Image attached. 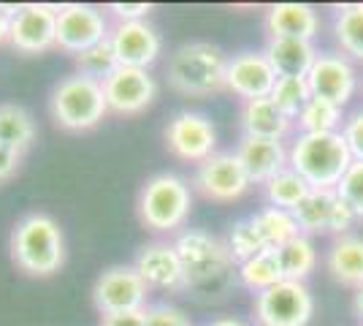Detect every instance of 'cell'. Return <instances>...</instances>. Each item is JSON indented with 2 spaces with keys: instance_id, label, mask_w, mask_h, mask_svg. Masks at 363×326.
<instances>
[{
  "instance_id": "18",
  "label": "cell",
  "mask_w": 363,
  "mask_h": 326,
  "mask_svg": "<svg viewBox=\"0 0 363 326\" xmlns=\"http://www.w3.org/2000/svg\"><path fill=\"white\" fill-rule=\"evenodd\" d=\"M136 272L141 275V280L150 286V288H184V272H182L179 253L174 248V242H150L138 250Z\"/></svg>"
},
{
  "instance_id": "31",
  "label": "cell",
  "mask_w": 363,
  "mask_h": 326,
  "mask_svg": "<svg viewBox=\"0 0 363 326\" xmlns=\"http://www.w3.org/2000/svg\"><path fill=\"white\" fill-rule=\"evenodd\" d=\"M309 98H312V90H309L306 77H277V85H274L272 90V101L293 123L301 114V109L306 107Z\"/></svg>"
},
{
  "instance_id": "37",
  "label": "cell",
  "mask_w": 363,
  "mask_h": 326,
  "mask_svg": "<svg viewBox=\"0 0 363 326\" xmlns=\"http://www.w3.org/2000/svg\"><path fill=\"white\" fill-rule=\"evenodd\" d=\"M106 11L117 22H147L152 6L150 3H111L106 6Z\"/></svg>"
},
{
  "instance_id": "39",
  "label": "cell",
  "mask_w": 363,
  "mask_h": 326,
  "mask_svg": "<svg viewBox=\"0 0 363 326\" xmlns=\"http://www.w3.org/2000/svg\"><path fill=\"white\" fill-rule=\"evenodd\" d=\"M101 326H147V321H144V310L114 313V315H101Z\"/></svg>"
},
{
  "instance_id": "12",
  "label": "cell",
  "mask_w": 363,
  "mask_h": 326,
  "mask_svg": "<svg viewBox=\"0 0 363 326\" xmlns=\"http://www.w3.org/2000/svg\"><path fill=\"white\" fill-rule=\"evenodd\" d=\"M193 185L201 196L228 204L242 199L244 193L252 188V183H250V177H247L236 153H214L212 158H206L203 163L196 166Z\"/></svg>"
},
{
  "instance_id": "21",
  "label": "cell",
  "mask_w": 363,
  "mask_h": 326,
  "mask_svg": "<svg viewBox=\"0 0 363 326\" xmlns=\"http://www.w3.org/2000/svg\"><path fill=\"white\" fill-rule=\"evenodd\" d=\"M244 136H255V139H285L293 131V120L285 117L272 98H257V101H244L242 114H239Z\"/></svg>"
},
{
  "instance_id": "17",
  "label": "cell",
  "mask_w": 363,
  "mask_h": 326,
  "mask_svg": "<svg viewBox=\"0 0 363 326\" xmlns=\"http://www.w3.org/2000/svg\"><path fill=\"white\" fill-rule=\"evenodd\" d=\"M117 63L125 68H144L150 71V65L160 58V33L152 28L150 22H117L108 36Z\"/></svg>"
},
{
  "instance_id": "35",
  "label": "cell",
  "mask_w": 363,
  "mask_h": 326,
  "mask_svg": "<svg viewBox=\"0 0 363 326\" xmlns=\"http://www.w3.org/2000/svg\"><path fill=\"white\" fill-rule=\"evenodd\" d=\"M144 321H147V326H193L190 318H187L179 308L166 305V302H160V305H147Z\"/></svg>"
},
{
  "instance_id": "5",
  "label": "cell",
  "mask_w": 363,
  "mask_h": 326,
  "mask_svg": "<svg viewBox=\"0 0 363 326\" xmlns=\"http://www.w3.org/2000/svg\"><path fill=\"white\" fill-rule=\"evenodd\" d=\"M193 210V190L174 171L150 177L138 193V217L152 234H179Z\"/></svg>"
},
{
  "instance_id": "6",
  "label": "cell",
  "mask_w": 363,
  "mask_h": 326,
  "mask_svg": "<svg viewBox=\"0 0 363 326\" xmlns=\"http://www.w3.org/2000/svg\"><path fill=\"white\" fill-rule=\"evenodd\" d=\"M49 112H52V120L62 131L82 134V131L98 128L108 114L104 82L76 74V71L62 77L49 95Z\"/></svg>"
},
{
  "instance_id": "41",
  "label": "cell",
  "mask_w": 363,
  "mask_h": 326,
  "mask_svg": "<svg viewBox=\"0 0 363 326\" xmlns=\"http://www.w3.org/2000/svg\"><path fill=\"white\" fill-rule=\"evenodd\" d=\"M352 308H355V315L361 318V324H363V286H361V288H355V299H352Z\"/></svg>"
},
{
  "instance_id": "40",
  "label": "cell",
  "mask_w": 363,
  "mask_h": 326,
  "mask_svg": "<svg viewBox=\"0 0 363 326\" xmlns=\"http://www.w3.org/2000/svg\"><path fill=\"white\" fill-rule=\"evenodd\" d=\"M11 11L9 6H0V44L9 41V28H11Z\"/></svg>"
},
{
  "instance_id": "20",
  "label": "cell",
  "mask_w": 363,
  "mask_h": 326,
  "mask_svg": "<svg viewBox=\"0 0 363 326\" xmlns=\"http://www.w3.org/2000/svg\"><path fill=\"white\" fill-rule=\"evenodd\" d=\"M266 33L269 38L315 41L320 33L318 11L306 3H277L266 11Z\"/></svg>"
},
{
  "instance_id": "24",
  "label": "cell",
  "mask_w": 363,
  "mask_h": 326,
  "mask_svg": "<svg viewBox=\"0 0 363 326\" xmlns=\"http://www.w3.org/2000/svg\"><path fill=\"white\" fill-rule=\"evenodd\" d=\"M274 256H277L282 280H293V283H303L318 266V250L312 245V239L303 234L293 237L282 248H277Z\"/></svg>"
},
{
  "instance_id": "26",
  "label": "cell",
  "mask_w": 363,
  "mask_h": 326,
  "mask_svg": "<svg viewBox=\"0 0 363 326\" xmlns=\"http://www.w3.org/2000/svg\"><path fill=\"white\" fill-rule=\"evenodd\" d=\"M35 120L25 107L0 104V144H9L19 153H25L35 141Z\"/></svg>"
},
{
  "instance_id": "27",
  "label": "cell",
  "mask_w": 363,
  "mask_h": 326,
  "mask_svg": "<svg viewBox=\"0 0 363 326\" xmlns=\"http://www.w3.org/2000/svg\"><path fill=\"white\" fill-rule=\"evenodd\" d=\"M250 220L255 223L257 234H260V239H263V245L266 250H277L282 248L285 242H290L293 237H298V223H296V217L293 212L288 210H277V207H266V210H260L255 215H250Z\"/></svg>"
},
{
  "instance_id": "22",
  "label": "cell",
  "mask_w": 363,
  "mask_h": 326,
  "mask_svg": "<svg viewBox=\"0 0 363 326\" xmlns=\"http://www.w3.org/2000/svg\"><path fill=\"white\" fill-rule=\"evenodd\" d=\"M263 55L272 63L277 77H306L318 60V49L312 41L298 38H269Z\"/></svg>"
},
{
  "instance_id": "23",
  "label": "cell",
  "mask_w": 363,
  "mask_h": 326,
  "mask_svg": "<svg viewBox=\"0 0 363 326\" xmlns=\"http://www.w3.org/2000/svg\"><path fill=\"white\" fill-rule=\"evenodd\" d=\"M325 269L336 283L361 288L363 286V237H336L325 253Z\"/></svg>"
},
{
  "instance_id": "28",
  "label": "cell",
  "mask_w": 363,
  "mask_h": 326,
  "mask_svg": "<svg viewBox=\"0 0 363 326\" xmlns=\"http://www.w3.org/2000/svg\"><path fill=\"white\" fill-rule=\"evenodd\" d=\"M345 117L347 114L342 107L312 95L301 109V114L296 117V125H298V134H342Z\"/></svg>"
},
{
  "instance_id": "7",
  "label": "cell",
  "mask_w": 363,
  "mask_h": 326,
  "mask_svg": "<svg viewBox=\"0 0 363 326\" xmlns=\"http://www.w3.org/2000/svg\"><path fill=\"white\" fill-rule=\"evenodd\" d=\"M147 299H150V286L141 280L133 264L108 266L92 286V305L101 315L147 310Z\"/></svg>"
},
{
  "instance_id": "4",
  "label": "cell",
  "mask_w": 363,
  "mask_h": 326,
  "mask_svg": "<svg viewBox=\"0 0 363 326\" xmlns=\"http://www.w3.org/2000/svg\"><path fill=\"white\" fill-rule=\"evenodd\" d=\"M225 52L209 41H190L182 44L168 60V85L182 95L206 98L225 90Z\"/></svg>"
},
{
  "instance_id": "19",
  "label": "cell",
  "mask_w": 363,
  "mask_h": 326,
  "mask_svg": "<svg viewBox=\"0 0 363 326\" xmlns=\"http://www.w3.org/2000/svg\"><path fill=\"white\" fill-rule=\"evenodd\" d=\"M236 158L242 161L244 171L252 185H266L274 174L288 169V147L279 139H255V136H242L236 144Z\"/></svg>"
},
{
  "instance_id": "34",
  "label": "cell",
  "mask_w": 363,
  "mask_h": 326,
  "mask_svg": "<svg viewBox=\"0 0 363 326\" xmlns=\"http://www.w3.org/2000/svg\"><path fill=\"white\" fill-rule=\"evenodd\" d=\"M336 193H339V199L355 212V217L363 220V161H352V166L347 169V174H345L342 183L336 185Z\"/></svg>"
},
{
  "instance_id": "33",
  "label": "cell",
  "mask_w": 363,
  "mask_h": 326,
  "mask_svg": "<svg viewBox=\"0 0 363 326\" xmlns=\"http://www.w3.org/2000/svg\"><path fill=\"white\" fill-rule=\"evenodd\" d=\"M228 250H230V256H233V261L236 266L244 264V261H250V259H255L260 253H266V245H263V239H260V234H257L255 223L250 220V217H244L239 223H233V229L228 232V239H225Z\"/></svg>"
},
{
  "instance_id": "32",
  "label": "cell",
  "mask_w": 363,
  "mask_h": 326,
  "mask_svg": "<svg viewBox=\"0 0 363 326\" xmlns=\"http://www.w3.org/2000/svg\"><path fill=\"white\" fill-rule=\"evenodd\" d=\"M74 63H76V74H84V77L98 79V82L108 79L120 68L117 55H114V47H111L108 38L101 41V44H95V47L84 49V52H79L74 58Z\"/></svg>"
},
{
  "instance_id": "29",
  "label": "cell",
  "mask_w": 363,
  "mask_h": 326,
  "mask_svg": "<svg viewBox=\"0 0 363 326\" xmlns=\"http://www.w3.org/2000/svg\"><path fill=\"white\" fill-rule=\"evenodd\" d=\"M263 193H266V202L272 204V207L293 212L312 193V188L306 185V180H303L301 174H296L288 166V169H282L279 174H274L272 180L263 185Z\"/></svg>"
},
{
  "instance_id": "25",
  "label": "cell",
  "mask_w": 363,
  "mask_h": 326,
  "mask_svg": "<svg viewBox=\"0 0 363 326\" xmlns=\"http://www.w3.org/2000/svg\"><path fill=\"white\" fill-rule=\"evenodd\" d=\"M333 36L347 58L363 60V3H345L333 11Z\"/></svg>"
},
{
  "instance_id": "8",
  "label": "cell",
  "mask_w": 363,
  "mask_h": 326,
  "mask_svg": "<svg viewBox=\"0 0 363 326\" xmlns=\"http://www.w3.org/2000/svg\"><path fill=\"white\" fill-rule=\"evenodd\" d=\"M315 315V296L306 283L282 280L255 296V318L260 326H309Z\"/></svg>"
},
{
  "instance_id": "9",
  "label": "cell",
  "mask_w": 363,
  "mask_h": 326,
  "mask_svg": "<svg viewBox=\"0 0 363 326\" xmlns=\"http://www.w3.org/2000/svg\"><path fill=\"white\" fill-rule=\"evenodd\" d=\"M9 44L19 55H44L57 47V9L46 3H25L11 11Z\"/></svg>"
},
{
  "instance_id": "36",
  "label": "cell",
  "mask_w": 363,
  "mask_h": 326,
  "mask_svg": "<svg viewBox=\"0 0 363 326\" xmlns=\"http://www.w3.org/2000/svg\"><path fill=\"white\" fill-rule=\"evenodd\" d=\"M342 136L347 141V150L352 161H363V107L345 117Z\"/></svg>"
},
{
  "instance_id": "1",
  "label": "cell",
  "mask_w": 363,
  "mask_h": 326,
  "mask_svg": "<svg viewBox=\"0 0 363 326\" xmlns=\"http://www.w3.org/2000/svg\"><path fill=\"white\" fill-rule=\"evenodd\" d=\"M184 272V291L198 299H223L230 286L239 280L236 261L228 250L225 239L203 229H182L174 237Z\"/></svg>"
},
{
  "instance_id": "30",
  "label": "cell",
  "mask_w": 363,
  "mask_h": 326,
  "mask_svg": "<svg viewBox=\"0 0 363 326\" xmlns=\"http://www.w3.org/2000/svg\"><path fill=\"white\" fill-rule=\"evenodd\" d=\"M236 275H239V283L247 286L250 291H255V294H263V291H269L272 286L282 283V272H279L274 250H266V253H260L255 259L239 264Z\"/></svg>"
},
{
  "instance_id": "16",
  "label": "cell",
  "mask_w": 363,
  "mask_h": 326,
  "mask_svg": "<svg viewBox=\"0 0 363 326\" xmlns=\"http://www.w3.org/2000/svg\"><path fill=\"white\" fill-rule=\"evenodd\" d=\"M274 85H277V74L263 52H239L228 58L225 90L242 98V104L257 101V98H272Z\"/></svg>"
},
{
  "instance_id": "13",
  "label": "cell",
  "mask_w": 363,
  "mask_h": 326,
  "mask_svg": "<svg viewBox=\"0 0 363 326\" xmlns=\"http://www.w3.org/2000/svg\"><path fill=\"white\" fill-rule=\"evenodd\" d=\"M293 217L303 237L309 234H336L345 237L355 226V212L339 199L336 190H312L296 210Z\"/></svg>"
},
{
  "instance_id": "14",
  "label": "cell",
  "mask_w": 363,
  "mask_h": 326,
  "mask_svg": "<svg viewBox=\"0 0 363 326\" xmlns=\"http://www.w3.org/2000/svg\"><path fill=\"white\" fill-rule=\"evenodd\" d=\"M108 112L120 117H136L147 112L157 95V82L144 68H125L120 65L108 79H104Z\"/></svg>"
},
{
  "instance_id": "2",
  "label": "cell",
  "mask_w": 363,
  "mask_h": 326,
  "mask_svg": "<svg viewBox=\"0 0 363 326\" xmlns=\"http://www.w3.org/2000/svg\"><path fill=\"white\" fill-rule=\"evenodd\" d=\"M11 259L30 278H52L65 264V237L60 223L46 212H28L14 223Z\"/></svg>"
},
{
  "instance_id": "10",
  "label": "cell",
  "mask_w": 363,
  "mask_h": 326,
  "mask_svg": "<svg viewBox=\"0 0 363 326\" xmlns=\"http://www.w3.org/2000/svg\"><path fill=\"white\" fill-rule=\"evenodd\" d=\"M166 147L184 163H203L217 153V128L201 112H179L166 125Z\"/></svg>"
},
{
  "instance_id": "38",
  "label": "cell",
  "mask_w": 363,
  "mask_h": 326,
  "mask_svg": "<svg viewBox=\"0 0 363 326\" xmlns=\"http://www.w3.org/2000/svg\"><path fill=\"white\" fill-rule=\"evenodd\" d=\"M22 156L25 153H19L9 144H0V185L9 183L11 177H16V171L22 166Z\"/></svg>"
},
{
  "instance_id": "11",
  "label": "cell",
  "mask_w": 363,
  "mask_h": 326,
  "mask_svg": "<svg viewBox=\"0 0 363 326\" xmlns=\"http://www.w3.org/2000/svg\"><path fill=\"white\" fill-rule=\"evenodd\" d=\"M111 36L106 14L87 3H68L57 9V49L79 55L84 49L106 41Z\"/></svg>"
},
{
  "instance_id": "42",
  "label": "cell",
  "mask_w": 363,
  "mask_h": 326,
  "mask_svg": "<svg viewBox=\"0 0 363 326\" xmlns=\"http://www.w3.org/2000/svg\"><path fill=\"white\" fill-rule=\"evenodd\" d=\"M206 326H250V324L236 321V318H217V321H212V324H206Z\"/></svg>"
},
{
  "instance_id": "15",
  "label": "cell",
  "mask_w": 363,
  "mask_h": 326,
  "mask_svg": "<svg viewBox=\"0 0 363 326\" xmlns=\"http://www.w3.org/2000/svg\"><path fill=\"white\" fill-rule=\"evenodd\" d=\"M306 82L315 98H325L342 109L347 107L350 98L358 90V74L352 63L336 52H320L312 71L306 74Z\"/></svg>"
},
{
  "instance_id": "3",
  "label": "cell",
  "mask_w": 363,
  "mask_h": 326,
  "mask_svg": "<svg viewBox=\"0 0 363 326\" xmlns=\"http://www.w3.org/2000/svg\"><path fill=\"white\" fill-rule=\"evenodd\" d=\"M288 166L312 190H336L352 166V156L342 134H298L288 150Z\"/></svg>"
}]
</instances>
